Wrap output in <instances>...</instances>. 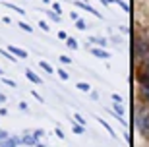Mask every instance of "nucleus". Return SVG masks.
<instances>
[{
  "label": "nucleus",
  "mask_w": 149,
  "mask_h": 147,
  "mask_svg": "<svg viewBox=\"0 0 149 147\" xmlns=\"http://www.w3.org/2000/svg\"><path fill=\"white\" fill-rule=\"evenodd\" d=\"M74 120H76L77 124H81V126L85 124V120H83V118H81V116H79V114H74Z\"/></svg>",
  "instance_id": "4468645a"
},
{
  "label": "nucleus",
  "mask_w": 149,
  "mask_h": 147,
  "mask_svg": "<svg viewBox=\"0 0 149 147\" xmlns=\"http://www.w3.org/2000/svg\"><path fill=\"white\" fill-rule=\"evenodd\" d=\"M4 101H6V97H4V95H0V103H4Z\"/></svg>",
  "instance_id": "bb28decb"
},
{
  "label": "nucleus",
  "mask_w": 149,
  "mask_h": 147,
  "mask_svg": "<svg viewBox=\"0 0 149 147\" xmlns=\"http://www.w3.org/2000/svg\"><path fill=\"white\" fill-rule=\"evenodd\" d=\"M56 74L60 76V79H68V77H70V76H68V72H64V70H58Z\"/></svg>",
  "instance_id": "9b49d317"
},
{
  "label": "nucleus",
  "mask_w": 149,
  "mask_h": 147,
  "mask_svg": "<svg viewBox=\"0 0 149 147\" xmlns=\"http://www.w3.org/2000/svg\"><path fill=\"white\" fill-rule=\"evenodd\" d=\"M136 124L141 130L143 136H149V109L147 107H141L138 110V116H136Z\"/></svg>",
  "instance_id": "f257e3e1"
},
{
  "label": "nucleus",
  "mask_w": 149,
  "mask_h": 147,
  "mask_svg": "<svg viewBox=\"0 0 149 147\" xmlns=\"http://www.w3.org/2000/svg\"><path fill=\"white\" fill-rule=\"evenodd\" d=\"M72 130L76 132V134H83V126H81V124H74Z\"/></svg>",
  "instance_id": "9d476101"
},
{
  "label": "nucleus",
  "mask_w": 149,
  "mask_h": 147,
  "mask_svg": "<svg viewBox=\"0 0 149 147\" xmlns=\"http://www.w3.org/2000/svg\"><path fill=\"white\" fill-rule=\"evenodd\" d=\"M6 137H8V134H6V132H4V130H0V141H4Z\"/></svg>",
  "instance_id": "5701e85b"
},
{
  "label": "nucleus",
  "mask_w": 149,
  "mask_h": 147,
  "mask_svg": "<svg viewBox=\"0 0 149 147\" xmlns=\"http://www.w3.org/2000/svg\"><path fill=\"white\" fill-rule=\"evenodd\" d=\"M76 25H77V29H85V22L83 20H76Z\"/></svg>",
  "instance_id": "2eb2a0df"
},
{
  "label": "nucleus",
  "mask_w": 149,
  "mask_h": 147,
  "mask_svg": "<svg viewBox=\"0 0 149 147\" xmlns=\"http://www.w3.org/2000/svg\"><path fill=\"white\" fill-rule=\"evenodd\" d=\"M56 136L60 137V139H64V137H66V136H64V134H62V130H60V128H56Z\"/></svg>",
  "instance_id": "b1692460"
},
{
  "label": "nucleus",
  "mask_w": 149,
  "mask_h": 147,
  "mask_svg": "<svg viewBox=\"0 0 149 147\" xmlns=\"http://www.w3.org/2000/svg\"><path fill=\"white\" fill-rule=\"evenodd\" d=\"M19 110H27V103H19Z\"/></svg>",
  "instance_id": "393cba45"
},
{
  "label": "nucleus",
  "mask_w": 149,
  "mask_h": 147,
  "mask_svg": "<svg viewBox=\"0 0 149 147\" xmlns=\"http://www.w3.org/2000/svg\"><path fill=\"white\" fill-rule=\"evenodd\" d=\"M101 2H105V4H112V2H116V0H101Z\"/></svg>",
  "instance_id": "a878e982"
},
{
  "label": "nucleus",
  "mask_w": 149,
  "mask_h": 147,
  "mask_svg": "<svg viewBox=\"0 0 149 147\" xmlns=\"http://www.w3.org/2000/svg\"><path fill=\"white\" fill-rule=\"evenodd\" d=\"M114 112H118V114H122V112H124V109L120 107V103H118V105H114Z\"/></svg>",
  "instance_id": "a211bd4d"
},
{
  "label": "nucleus",
  "mask_w": 149,
  "mask_h": 147,
  "mask_svg": "<svg viewBox=\"0 0 149 147\" xmlns=\"http://www.w3.org/2000/svg\"><path fill=\"white\" fill-rule=\"evenodd\" d=\"M2 82H4L6 85H10V87H16V83L12 82V79H8V77H4V79H2Z\"/></svg>",
  "instance_id": "f3484780"
},
{
  "label": "nucleus",
  "mask_w": 149,
  "mask_h": 147,
  "mask_svg": "<svg viewBox=\"0 0 149 147\" xmlns=\"http://www.w3.org/2000/svg\"><path fill=\"white\" fill-rule=\"evenodd\" d=\"M25 77H27L29 82H33V83H41V77H39V76H35V74H33L31 70H27V72H25Z\"/></svg>",
  "instance_id": "423d86ee"
},
{
  "label": "nucleus",
  "mask_w": 149,
  "mask_h": 147,
  "mask_svg": "<svg viewBox=\"0 0 149 147\" xmlns=\"http://www.w3.org/2000/svg\"><path fill=\"white\" fill-rule=\"evenodd\" d=\"M39 27L43 29V31H49V25H47L45 22H39Z\"/></svg>",
  "instance_id": "aec40b11"
},
{
  "label": "nucleus",
  "mask_w": 149,
  "mask_h": 147,
  "mask_svg": "<svg viewBox=\"0 0 149 147\" xmlns=\"http://www.w3.org/2000/svg\"><path fill=\"white\" fill-rule=\"evenodd\" d=\"M39 66H41V68H43L45 72H49V74H52V68H50V66L47 64V62H43V60H41V62H39Z\"/></svg>",
  "instance_id": "6e6552de"
},
{
  "label": "nucleus",
  "mask_w": 149,
  "mask_h": 147,
  "mask_svg": "<svg viewBox=\"0 0 149 147\" xmlns=\"http://www.w3.org/2000/svg\"><path fill=\"white\" fill-rule=\"evenodd\" d=\"M33 136H35V137L39 139L41 136H45V132H43V130H35V132H33Z\"/></svg>",
  "instance_id": "6ab92c4d"
},
{
  "label": "nucleus",
  "mask_w": 149,
  "mask_h": 147,
  "mask_svg": "<svg viewBox=\"0 0 149 147\" xmlns=\"http://www.w3.org/2000/svg\"><path fill=\"white\" fill-rule=\"evenodd\" d=\"M77 89H81V91H89L91 87H89L87 83H77Z\"/></svg>",
  "instance_id": "f8f14e48"
},
{
  "label": "nucleus",
  "mask_w": 149,
  "mask_h": 147,
  "mask_svg": "<svg viewBox=\"0 0 149 147\" xmlns=\"http://www.w3.org/2000/svg\"><path fill=\"white\" fill-rule=\"evenodd\" d=\"M19 27H22V29H23V31H29V33L33 31V27H29L27 23H23V22H22V23H19Z\"/></svg>",
  "instance_id": "ddd939ff"
},
{
  "label": "nucleus",
  "mask_w": 149,
  "mask_h": 147,
  "mask_svg": "<svg viewBox=\"0 0 149 147\" xmlns=\"http://www.w3.org/2000/svg\"><path fill=\"white\" fill-rule=\"evenodd\" d=\"M22 141L25 143V145H37V137H35V136H29V134H25V136L22 137Z\"/></svg>",
  "instance_id": "20e7f679"
},
{
  "label": "nucleus",
  "mask_w": 149,
  "mask_h": 147,
  "mask_svg": "<svg viewBox=\"0 0 149 147\" xmlns=\"http://www.w3.org/2000/svg\"><path fill=\"white\" fill-rule=\"evenodd\" d=\"M91 52H93L95 56H99V58H109V52H107V50H101V49H91Z\"/></svg>",
  "instance_id": "0eeeda50"
},
{
  "label": "nucleus",
  "mask_w": 149,
  "mask_h": 147,
  "mask_svg": "<svg viewBox=\"0 0 149 147\" xmlns=\"http://www.w3.org/2000/svg\"><path fill=\"white\" fill-rule=\"evenodd\" d=\"M10 52H12V54H16V56H19V58H27V52L22 50V49H17V47H10Z\"/></svg>",
  "instance_id": "39448f33"
},
{
  "label": "nucleus",
  "mask_w": 149,
  "mask_h": 147,
  "mask_svg": "<svg viewBox=\"0 0 149 147\" xmlns=\"http://www.w3.org/2000/svg\"><path fill=\"white\" fill-rule=\"evenodd\" d=\"M112 101H114V103H122V97L114 93V95H112Z\"/></svg>",
  "instance_id": "4be33fe9"
},
{
  "label": "nucleus",
  "mask_w": 149,
  "mask_h": 147,
  "mask_svg": "<svg viewBox=\"0 0 149 147\" xmlns=\"http://www.w3.org/2000/svg\"><path fill=\"white\" fill-rule=\"evenodd\" d=\"M17 143H22V139L19 137H6L4 141H0V147H17Z\"/></svg>",
  "instance_id": "f03ea898"
},
{
  "label": "nucleus",
  "mask_w": 149,
  "mask_h": 147,
  "mask_svg": "<svg viewBox=\"0 0 149 147\" xmlns=\"http://www.w3.org/2000/svg\"><path fill=\"white\" fill-rule=\"evenodd\" d=\"M49 16L52 17L54 22H60V16H58V14H54V12H49Z\"/></svg>",
  "instance_id": "dca6fc26"
},
{
  "label": "nucleus",
  "mask_w": 149,
  "mask_h": 147,
  "mask_svg": "<svg viewBox=\"0 0 149 147\" xmlns=\"http://www.w3.org/2000/svg\"><path fill=\"white\" fill-rule=\"evenodd\" d=\"M60 62H62V64H70V62H72V60L68 58V56H60Z\"/></svg>",
  "instance_id": "412c9836"
},
{
  "label": "nucleus",
  "mask_w": 149,
  "mask_h": 147,
  "mask_svg": "<svg viewBox=\"0 0 149 147\" xmlns=\"http://www.w3.org/2000/svg\"><path fill=\"white\" fill-rule=\"evenodd\" d=\"M141 95L145 97V101H149V77L141 79Z\"/></svg>",
  "instance_id": "7ed1b4c3"
},
{
  "label": "nucleus",
  "mask_w": 149,
  "mask_h": 147,
  "mask_svg": "<svg viewBox=\"0 0 149 147\" xmlns=\"http://www.w3.org/2000/svg\"><path fill=\"white\" fill-rule=\"evenodd\" d=\"M66 45L70 47V49H77V43H76V39H72V37H70V39L66 41Z\"/></svg>",
  "instance_id": "1a4fd4ad"
}]
</instances>
